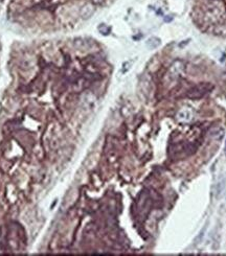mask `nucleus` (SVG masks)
<instances>
[{
    "label": "nucleus",
    "mask_w": 226,
    "mask_h": 256,
    "mask_svg": "<svg viewBox=\"0 0 226 256\" xmlns=\"http://www.w3.org/2000/svg\"><path fill=\"white\" fill-rule=\"evenodd\" d=\"M176 118H177V120H178L179 122L187 123V122H190V121L193 119V115H192V112H190V110H187V109H184V110L179 111L178 114L176 115Z\"/></svg>",
    "instance_id": "f257e3e1"
},
{
    "label": "nucleus",
    "mask_w": 226,
    "mask_h": 256,
    "mask_svg": "<svg viewBox=\"0 0 226 256\" xmlns=\"http://www.w3.org/2000/svg\"><path fill=\"white\" fill-rule=\"evenodd\" d=\"M179 65H180L179 62L175 63V64L172 66L171 69H170V74H171V77H173V78H176L177 77H178L179 73L181 72L182 67L181 66H179Z\"/></svg>",
    "instance_id": "f03ea898"
},
{
    "label": "nucleus",
    "mask_w": 226,
    "mask_h": 256,
    "mask_svg": "<svg viewBox=\"0 0 226 256\" xmlns=\"http://www.w3.org/2000/svg\"><path fill=\"white\" fill-rule=\"evenodd\" d=\"M93 14V9L90 6H85L81 11V16L83 19H88L92 16Z\"/></svg>",
    "instance_id": "7ed1b4c3"
},
{
    "label": "nucleus",
    "mask_w": 226,
    "mask_h": 256,
    "mask_svg": "<svg viewBox=\"0 0 226 256\" xmlns=\"http://www.w3.org/2000/svg\"><path fill=\"white\" fill-rule=\"evenodd\" d=\"M160 45V40L156 37H152L147 41V46H148L150 49H154V48L158 47Z\"/></svg>",
    "instance_id": "20e7f679"
},
{
    "label": "nucleus",
    "mask_w": 226,
    "mask_h": 256,
    "mask_svg": "<svg viewBox=\"0 0 226 256\" xmlns=\"http://www.w3.org/2000/svg\"><path fill=\"white\" fill-rule=\"evenodd\" d=\"M205 230H206V226H205L204 228H203V230H201V232L199 233V235H198V236H197L196 238H195V245H198V244H199V243L202 240L203 236H204V232H205Z\"/></svg>",
    "instance_id": "39448f33"
},
{
    "label": "nucleus",
    "mask_w": 226,
    "mask_h": 256,
    "mask_svg": "<svg viewBox=\"0 0 226 256\" xmlns=\"http://www.w3.org/2000/svg\"><path fill=\"white\" fill-rule=\"evenodd\" d=\"M98 30H100V32H101L103 35H108V32H110V28L106 26L105 24H102L101 26L98 27Z\"/></svg>",
    "instance_id": "423d86ee"
}]
</instances>
